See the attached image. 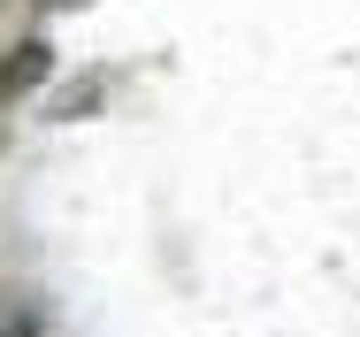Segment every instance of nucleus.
I'll return each instance as SVG.
<instances>
[{"label": "nucleus", "instance_id": "nucleus-1", "mask_svg": "<svg viewBox=\"0 0 360 337\" xmlns=\"http://www.w3.org/2000/svg\"><path fill=\"white\" fill-rule=\"evenodd\" d=\"M46 69H54V54H46V39H31V46H15V54L0 62V100H8V92H31V84H39Z\"/></svg>", "mask_w": 360, "mask_h": 337}, {"label": "nucleus", "instance_id": "nucleus-2", "mask_svg": "<svg viewBox=\"0 0 360 337\" xmlns=\"http://www.w3.org/2000/svg\"><path fill=\"white\" fill-rule=\"evenodd\" d=\"M0 337H39V314L23 299H0Z\"/></svg>", "mask_w": 360, "mask_h": 337}, {"label": "nucleus", "instance_id": "nucleus-3", "mask_svg": "<svg viewBox=\"0 0 360 337\" xmlns=\"http://www.w3.org/2000/svg\"><path fill=\"white\" fill-rule=\"evenodd\" d=\"M39 8H46V15H70V8H84V0H39Z\"/></svg>", "mask_w": 360, "mask_h": 337}]
</instances>
